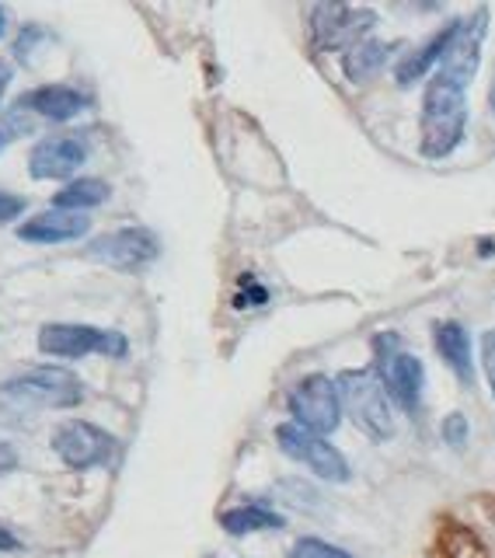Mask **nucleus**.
Segmentation results:
<instances>
[{"label":"nucleus","mask_w":495,"mask_h":558,"mask_svg":"<svg viewBox=\"0 0 495 558\" xmlns=\"http://www.w3.org/2000/svg\"><path fill=\"white\" fill-rule=\"evenodd\" d=\"M84 384L63 366H28L0 384V426H25L43 409H74Z\"/></svg>","instance_id":"1"},{"label":"nucleus","mask_w":495,"mask_h":558,"mask_svg":"<svg viewBox=\"0 0 495 558\" xmlns=\"http://www.w3.org/2000/svg\"><path fill=\"white\" fill-rule=\"evenodd\" d=\"M468 133V92L439 74L426 84L422 95V157L430 161H444L457 147L464 144Z\"/></svg>","instance_id":"2"},{"label":"nucleus","mask_w":495,"mask_h":558,"mask_svg":"<svg viewBox=\"0 0 495 558\" xmlns=\"http://www.w3.org/2000/svg\"><path fill=\"white\" fill-rule=\"evenodd\" d=\"M335 388L342 398V415L352 418L363 436H370L374 444L391 440L398 423L391 409V395L384 391V380L377 371H342L335 377Z\"/></svg>","instance_id":"3"},{"label":"nucleus","mask_w":495,"mask_h":558,"mask_svg":"<svg viewBox=\"0 0 495 558\" xmlns=\"http://www.w3.org/2000/svg\"><path fill=\"white\" fill-rule=\"evenodd\" d=\"M39 353L57 360H81V356H109L122 360L130 353V339L116 328H95V325H74V322H52L39 331Z\"/></svg>","instance_id":"4"},{"label":"nucleus","mask_w":495,"mask_h":558,"mask_svg":"<svg viewBox=\"0 0 495 558\" xmlns=\"http://www.w3.org/2000/svg\"><path fill=\"white\" fill-rule=\"evenodd\" d=\"M374 371L384 380V391L401 412H419L422 405V388H426V366L412 353H398V336L395 331H381L374 339Z\"/></svg>","instance_id":"5"},{"label":"nucleus","mask_w":495,"mask_h":558,"mask_svg":"<svg viewBox=\"0 0 495 558\" xmlns=\"http://www.w3.org/2000/svg\"><path fill=\"white\" fill-rule=\"evenodd\" d=\"M276 444L287 458H293L297 464L314 471L317 478L335 482V485H346L352 478V468L346 461V453L335 444H328V436H317V433L297 426V423H282L276 429Z\"/></svg>","instance_id":"6"},{"label":"nucleus","mask_w":495,"mask_h":558,"mask_svg":"<svg viewBox=\"0 0 495 558\" xmlns=\"http://www.w3.org/2000/svg\"><path fill=\"white\" fill-rule=\"evenodd\" d=\"M290 415L297 426L317 436H331L342 423V398L335 380L325 374H307L304 380H297V388L290 391Z\"/></svg>","instance_id":"7"},{"label":"nucleus","mask_w":495,"mask_h":558,"mask_svg":"<svg viewBox=\"0 0 495 558\" xmlns=\"http://www.w3.org/2000/svg\"><path fill=\"white\" fill-rule=\"evenodd\" d=\"M52 453L70 471H92L112 461L116 436L95 423H84V418H67V423L52 429Z\"/></svg>","instance_id":"8"},{"label":"nucleus","mask_w":495,"mask_h":558,"mask_svg":"<svg viewBox=\"0 0 495 558\" xmlns=\"http://www.w3.org/2000/svg\"><path fill=\"white\" fill-rule=\"evenodd\" d=\"M87 255L109 269L140 272L157 262V255H161V241H157L150 227H119V231H109L87 244Z\"/></svg>","instance_id":"9"},{"label":"nucleus","mask_w":495,"mask_h":558,"mask_svg":"<svg viewBox=\"0 0 495 558\" xmlns=\"http://www.w3.org/2000/svg\"><path fill=\"white\" fill-rule=\"evenodd\" d=\"M377 25V14L357 4H317L311 11V35L317 49H352Z\"/></svg>","instance_id":"10"},{"label":"nucleus","mask_w":495,"mask_h":558,"mask_svg":"<svg viewBox=\"0 0 495 558\" xmlns=\"http://www.w3.org/2000/svg\"><path fill=\"white\" fill-rule=\"evenodd\" d=\"M485 32H488V11L485 8L474 11V17H468V22H454V35H450L447 52H444V60H439L436 74L468 92V84L474 81L479 63H482Z\"/></svg>","instance_id":"11"},{"label":"nucleus","mask_w":495,"mask_h":558,"mask_svg":"<svg viewBox=\"0 0 495 558\" xmlns=\"http://www.w3.org/2000/svg\"><path fill=\"white\" fill-rule=\"evenodd\" d=\"M87 161V144L81 136H46L28 154V174L35 182L70 179Z\"/></svg>","instance_id":"12"},{"label":"nucleus","mask_w":495,"mask_h":558,"mask_svg":"<svg viewBox=\"0 0 495 558\" xmlns=\"http://www.w3.org/2000/svg\"><path fill=\"white\" fill-rule=\"evenodd\" d=\"M87 105H92V98L74 84H43V87H32L17 109L35 112L46 122H70L74 116H81Z\"/></svg>","instance_id":"13"},{"label":"nucleus","mask_w":495,"mask_h":558,"mask_svg":"<svg viewBox=\"0 0 495 558\" xmlns=\"http://www.w3.org/2000/svg\"><path fill=\"white\" fill-rule=\"evenodd\" d=\"M92 231V220L84 214H67V209H49V214H39L25 220L17 227V238L32 241V244H63V241H77Z\"/></svg>","instance_id":"14"},{"label":"nucleus","mask_w":495,"mask_h":558,"mask_svg":"<svg viewBox=\"0 0 495 558\" xmlns=\"http://www.w3.org/2000/svg\"><path fill=\"white\" fill-rule=\"evenodd\" d=\"M433 345H436V353L444 356V363L457 374V380L471 388L474 360H471V336H468V328L457 325V322H436L433 325Z\"/></svg>","instance_id":"15"},{"label":"nucleus","mask_w":495,"mask_h":558,"mask_svg":"<svg viewBox=\"0 0 495 558\" xmlns=\"http://www.w3.org/2000/svg\"><path fill=\"white\" fill-rule=\"evenodd\" d=\"M450 35H454V22L444 25L436 35H430V39L422 43L419 49H412L409 57H401L398 66H395V81H398V87H412L415 81L426 77L433 66H439V60H444V52H447Z\"/></svg>","instance_id":"16"},{"label":"nucleus","mask_w":495,"mask_h":558,"mask_svg":"<svg viewBox=\"0 0 495 558\" xmlns=\"http://www.w3.org/2000/svg\"><path fill=\"white\" fill-rule=\"evenodd\" d=\"M220 527L234 537H244V534H258V531H282L287 527V517H279L276 510L262 502H244V506H234V510L220 513Z\"/></svg>","instance_id":"17"},{"label":"nucleus","mask_w":495,"mask_h":558,"mask_svg":"<svg viewBox=\"0 0 495 558\" xmlns=\"http://www.w3.org/2000/svg\"><path fill=\"white\" fill-rule=\"evenodd\" d=\"M395 49H398V43H381V39H363L360 46L346 49V60H342L346 77L352 84H363L370 77H377Z\"/></svg>","instance_id":"18"},{"label":"nucleus","mask_w":495,"mask_h":558,"mask_svg":"<svg viewBox=\"0 0 495 558\" xmlns=\"http://www.w3.org/2000/svg\"><path fill=\"white\" fill-rule=\"evenodd\" d=\"M436 555L439 558H488V548L468 523L444 520L436 534Z\"/></svg>","instance_id":"19"},{"label":"nucleus","mask_w":495,"mask_h":558,"mask_svg":"<svg viewBox=\"0 0 495 558\" xmlns=\"http://www.w3.org/2000/svg\"><path fill=\"white\" fill-rule=\"evenodd\" d=\"M109 182L101 179H77L67 182L57 196H52V209H67V214H84V209H95L109 199Z\"/></svg>","instance_id":"20"},{"label":"nucleus","mask_w":495,"mask_h":558,"mask_svg":"<svg viewBox=\"0 0 495 558\" xmlns=\"http://www.w3.org/2000/svg\"><path fill=\"white\" fill-rule=\"evenodd\" d=\"M287 558H357V555L339 548V545H331V541H325V537H300V541H293Z\"/></svg>","instance_id":"21"},{"label":"nucleus","mask_w":495,"mask_h":558,"mask_svg":"<svg viewBox=\"0 0 495 558\" xmlns=\"http://www.w3.org/2000/svg\"><path fill=\"white\" fill-rule=\"evenodd\" d=\"M439 433H444V440L454 447V450H461L468 444V436H471V426H468V415L461 412H450L444 423H439Z\"/></svg>","instance_id":"22"},{"label":"nucleus","mask_w":495,"mask_h":558,"mask_svg":"<svg viewBox=\"0 0 495 558\" xmlns=\"http://www.w3.org/2000/svg\"><path fill=\"white\" fill-rule=\"evenodd\" d=\"M265 301H269V290H265L262 283H255V276H241V290L234 296V307L247 311V307H262Z\"/></svg>","instance_id":"23"},{"label":"nucleus","mask_w":495,"mask_h":558,"mask_svg":"<svg viewBox=\"0 0 495 558\" xmlns=\"http://www.w3.org/2000/svg\"><path fill=\"white\" fill-rule=\"evenodd\" d=\"M32 130V122L25 119V109H14L8 119H0V150H4L11 140H17L22 133H28Z\"/></svg>","instance_id":"24"},{"label":"nucleus","mask_w":495,"mask_h":558,"mask_svg":"<svg viewBox=\"0 0 495 558\" xmlns=\"http://www.w3.org/2000/svg\"><path fill=\"white\" fill-rule=\"evenodd\" d=\"M28 209L25 196H14V192H0V223H11L17 220Z\"/></svg>","instance_id":"25"},{"label":"nucleus","mask_w":495,"mask_h":558,"mask_svg":"<svg viewBox=\"0 0 495 558\" xmlns=\"http://www.w3.org/2000/svg\"><path fill=\"white\" fill-rule=\"evenodd\" d=\"M482 366H485V377H488V391L495 398V328L482 336Z\"/></svg>","instance_id":"26"},{"label":"nucleus","mask_w":495,"mask_h":558,"mask_svg":"<svg viewBox=\"0 0 495 558\" xmlns=\"http://www.w3.org/2000/svg\"><path fill=\"white\" fill-rule=\"evenodd\" d=\"M14 468H17V450H14V444L0 440V475H8V471H14Z\"/></svg>","instance_id":"27"},{"label":"nucleus","mask_w":495,"mask_h":558,"mask_svg":"<svg viewBox=\"0 0 495 558\" xmlns=\"http://www.w3.org/2000/svg\"><path fill=\"white\" fill-rule=\"evenodd\" d=\"M0 551H22V541H17L8 527H0Z\"/></svg>","instance_id":"28"},{"label":"nucleus","mask_w":495,"mask_h":558,"mask_svg":"<svg viewBox=\"0 0 495 558\" xmlns=\"http://www.w3.org/2000/svg\"><path fill=\"white\" fill-rule=\"evenodd\" d=\"M11 74H14V66H11L8 60H0V98H4V92H8Z\"/></svg>","instance_id":"29"},{"label":"nucleus","mask_w":495,"mask_h":558,"mask_svg":"<svg viewBox=\"0 0 495 558\" xmlns=\"http://www.w3.org/2000/svg\"><path fill=\"white\" fill-rule=\"evenodd\" d=\"M479 255H482V258H492V255H495V238H482V241H479Z\"/></svg>","instance_id":"30"},{"label":"nucleus","mask_w":495,"mask_h":558,"mask_svg":"<svg viewBox=\"0 0 495 558\" xmlns=\"http://www.w3.org/2000/svg\"><path fill=\"white\" fill-rule=\"evenodd\" d=\"M488 112L495 119V74H492V84H488Z\"/></svg>","instance_id":"31"},{"label":"nucleus","mask_w":495,"mask_h":558,"mask_svg":"<svg viewBox=\"0 0 495 558\" xmlns=\"http://www.w3.org/2000/svg\"><path fill=\"white\" fill-rule=\"evenodd\" d=\"M4 32H8V17H4V8H0V39H4Z\"/></svg>","instance_id":"32"}]
</instances>
